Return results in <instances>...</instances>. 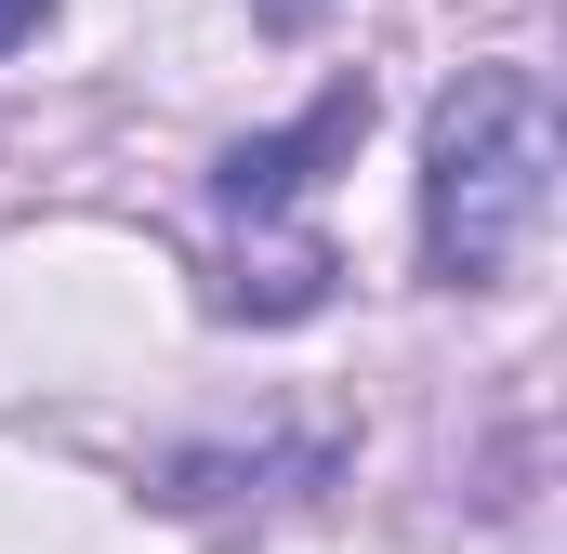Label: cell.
Wrapping results in <instances>:
<instances>
[{"label":"cell","mask_w":567,"mask_h":554,"mask_svg":"<svg viewBox=\"0 0 567 554\" xmlns=\"http://www.w3.org/2000/svg\"><path fill=\"white\" fill-rule=\"evenodd\" d=\"M555 93L542 66L488 53L435 93L423 120V265L435 290H515V265L555 225Z\"/></svg>","instance_id":"1"},{"label":"cell","mask_w":567,"mask_h":554,"mask_svg":"<svg viewBox=\"0 0 567 554\" xmlns=\"http://www.w3.org/2000/svg\"><path fill=\"white\" fill-rule=\"evenodd\" d=\"M317 13H330V0H251V27H265V40H303Z\"/></svg>","instance_id":"4"},{"label":"cell","mask_w":567,"mask_h":554,"mask_svg":"<svg viewBox=\"0 0 567 554\" xmlns=\"http://www.w3.org/2000/svg\"><path fill=\"white\" fill-rule=\"evenodd\" d=\"M40 13H53V0H0V53H27V40H40Z\"/></svg>","instance_id":"5"},{"label":"cell","mask_w":567,"mask_h":554,"mask_svg":"<svg viewBox=\"0 0 567 554\" xmlns=\"http://www.w3.org/2000/svg\"><path fill=\"white\" fill-rule=\"evenodd\" d=\"M357 133H370V80H330L290 133H251V145H225V172H212V198L238 212V225H265V212H290L330 158H357Z\"/></svg>","instance_id":"2"},{"label":"cell","mask_w":567,"mask_h":554,"mask_svg":"<svg viewBox=\"0 0 567 554\" xmlns=\"http://www.w3.org/2000/svg\"><path fill=\"white\" fill-rule=\"evenodd\" d=\"M330 238H278V252H238V277H225V317H317L330 304Z\"/></svg>","instance_id":"3"}]
</instances>
